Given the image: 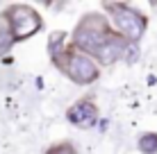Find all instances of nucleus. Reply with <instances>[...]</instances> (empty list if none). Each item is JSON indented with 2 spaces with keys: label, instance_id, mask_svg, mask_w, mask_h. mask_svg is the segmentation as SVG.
Wrapping results in <instances>:
<instances>
[{
  "label": "nucleus",
  "instance_id": "f03ea898",
  "mask_svg": "<svg viewBox=\"0 0 157 154\" xmlns=\"http://www.w3.org/2000/svg\"><path fill=\"white\" fill-rule=\"evenodd\" d=\"M55 63L62 68V73H66L75 84H94L100 77V68L94 61V57H89L86 52L78 50H64L62 55L55 57Z\"/></svg>",
  "mask_w": 157,
  "mask_h": 154
},
{
  "label": "nucleus",
  "instance_id": "20e7f679",
  "mask_svg": "<svg viewBox=\"0 0 157 154\" xmlns=\"http://www.w3.org/2000/svg\"><path fill=\"white\" fill-rule=\"evenodd\" d=\"M2 16L9 23V27H12L14 41L30 39L41 30V16L28 5H12V7H7V12Z\"/></svg>",
  "mask_w": 157,
  "mask_h": 154
},
{
  "label": "nucleus",
  "instance_id": "f257e3e1",
  "mask_svg": "<svg viewBox=\"0 0 157 154\" xmlns=\"http://www.w3.org/2000/svg\"><path fill=\"white\" fill-rule=\"evenodd\" d=\"M112 36L114 32L109 30L105 16L86 14L73 32V43L75 48H82V52H86L89 57H98V52L109 43Z\"/></svg>",
  "mask_w": 157,
  "mask_h": 154
},
{
  "label": "nucleus",
  "instance_id": "39448f33",
  "mask_svg": "<svg viewBox=\"0 0 157 154\" xmlns=\"http://www.w3.org/2000/svg\"><path fill=\"white\" fill-rule=\"evenodd\" d=\"M66 118L71 120L75 127L89 129V127H94L96 120H98V109H96V104L91 102V100H80V102H75L73 107L68 109Z\"/></svg>",
  "mask_w": 157,
  "mask_h": 154
},
{
  "label": "nucleus",
  "instance_id": "0eeeda50",
  "mask_svg": "<svg viewBox=\"0 0 157 154\" xmlns=\"http://www.w3.org/2000/svg\"><path fill=\"white\" fill-rule=\"evenodd\" d=\"M139 150L144 154H155L157 152V134H144L139 138Z\"/></svg>",
  "mask_w": 157,
  "mask_h": 154
},
{
  "label": "nucleus",
  "instance_id": "423d86ee",
  "mask_svg": "<svg viewBox=\"0 0 157 154\" xmlns=\"http://www.w3.org/2000/svg\"><path fill=\"white\" fill-rule=\"evenodd\" d=\"M12 43H14L12 27H9V23L5 20V16H0V57H2L5 52H9Z\"/></svg>",
  "mask_w": 157,
  "mask_h": 154
},
{
  "label": "nucleus",
  "instance_id": "6e6552de",
  "mask_svg": "<svg viewBox=\"0 0 157 154\" xmlns=\"http://www.w3.org/2000/svg\"><path fill=\"white\" fill-rule=\"evenodd\" d=\"M46 154H78V152H75V147L71 143H57V145H52Z\"/></svg>",
  "mask_w": 157,
  "mask_h": 154
},
{
  "label": "nucleus",
  "instance_id": "7ed1b4c3",
  "mask_svg": "<svg viewBox=\"0 0 157 154\" xmlns=\"http://www.w3.org/2000/svg\"><path fill=\"white\" fill-rule=\"evenodd\" d=\"M105 9L109 12L112 25L125 41H137L146 32V16L137 9H132L125 2H107Z\"/></svg>",
  "mask_w": 157,
  "mask_h": 154
}]
</instances>
